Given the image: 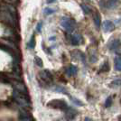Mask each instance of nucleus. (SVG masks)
<instances>
[{
	"label": "nucleus",
	"instance_id": "obj_1",
	"mask_svg": "<svg viewBox=\"0 0 121 121\" xmlns=\"http://www.w3.org/2000/svg\"><path fill=\"white\" fill-rule=\"evenodd\" d=\"M47 106L54 109H60V110H65L68 108V105L64 100L62 99H53L48 102Z\"/></svg>",
	"mask_w": 121,
	"mask_h": 121
},
{
	"label": "nucleus",
	"instance_id": "obj_2",
	"mask_svg": "<svg viewBox=\"0 0 121 121\" xmlns=\"http://www.w3.org/2000/svg\"><path fill=\"white\" fill-rule=\"evenodd\" d=\"M61 25L67 32H72L75 27V22L69 17H63L61 19Z\"/></svg>",
	"mask_w": 121,
	"mask_h": 121
},
{
	"label": "nucleus",
	"instance_id": "obj_3",
	"mask_svg": "<svg viewBox=\"0 0 121 121\" xmlns=\"http://www.w3.org/2000/svg\"><path fill=\"white\" fill-rule=\"evenodd\" d=\"M119 4V0H101L99 2V5L102 7L106 8H115Z\"/></svg>",
	"mask_w": 121,
	"mask_h": 121
},
{
	"label": "nucleus",
	"instance_id": "obj_4",
	"mask_svg": "<svg viewBox=\"0 0 121 121\" xmlns=\"http://www.w3.org/2000/svg\"><path fill=\"white\" fill-rule=\"evenodd\" d=\"M103 29L105 32H112V31L115 29V25L114 24L111 22V21H105L104 23H103Z\"/></svg>",
	"mask_w": 121,
	"mask_h": 121
},
{
	"label": "nucleus",
	"instance_id": "obj_5",
	"mask_svg": "<svg viewBox=\"0 0 121 121\" xmlns=\"http://www.w3.org/2000/svg\"><path fill=\"white\" fill-rule=\"evenodd\" d=\"M93 21H94V24H95L97 28H99L101 25V17L100 15H99V13L98 11H96L93 14Z\"/></svg>",
	"mask_w": 121,
	"mask_h": 121
},
{
	"label": "nucleus",
	"instance_id": "obj_6",
	"mask_svg": "<svg viewBox=\"0 0 121 121\" xmlns=\"http://www.w3.org/2000/svg\"><path fill=\"white\" fill-rule=\"evenodd\" d=\"M82 42H83V39H82L81 35H74L71 36V44L78 45Z\"/></svg>",
	"mask_w": 121,
	"mask_h": 121
},
{
	"label": "nucleus",
	"instance_id": "obj_7",
	"mask_svg": "<svg viewBox=\"0 0 121 121\" xmlns=\"http://www.w3.org/2000/svg\"><path fill=\"white\" fill-rule=\"evenodd\" d=\"M77 72H78V69H77V67L74 65H71L70 67H68L67 69H66V74L68 76H74L77 74Z\"/></svg>",
	"mask_w": 121,
	"mask_h": 121
},
{
	"label": "nucleus",
	"instance_id": "obj_8",
	"mask_svg": "<svg viewBox=\"0 0 121 121\" xmlns=\"http://www.w3.org/2000/svg\"><path fill=\"white\" fill-rule=\"evenodd\" d=\"M120 41L118 40V39H115V40L111 41L110 43H109L108 48L110 50H117V49H118V47L120 46Z\"/></svg>",
	"mask_w": 121,
	"mask_h": 121
},
{
	"label": "nucleus",
	"instance_id": "obj_9",
	"mask_svg": "<svg viewBox=\"0 0 121 121\" xmlns=\"http://www.w3.org/2000/svg\"><path fill=\"white\" fill-rule=\"evenodd\" d=\"M40 75L42 76L43 81V80H44L45 81H52V74H51L48 71H41Z\"/></svg>",
	"mask_w": 121,
	"mask_h": 121
},
{
	"label": "nucleus",
	"instance_id": "obj_10",
	"mask_svg": "<svg viewBox=\"0 0 121 121\" xmlns=\"http://www.w3.org/2000/svg\"><path fill=\"white\" fill-rule=\"evenodd\" d=\"M114 62H115V68L117 71H121V57H116Z\"/></svg>",
	"mask_w": 121,
	"mask_h": 121
},
{
	"label": "nucleus",
	"instance_id": "obj_11",
	"mask_svg": "<svg viewBox=\"0 0 121 121\" xmlns=\"http://www.w3.org/2000/svg\"><path fill=\"white\" fill-rule=\"evenodd\" d=\"M109 86H110L111 88H117V87H120L121 86V80H119V79L114 80V81L110 83V85Z\"/></svg>",
	"mask_w": 121,
	"mask_h": 121
},
{
	"label": "nucleus",
	"instance_id": "obj_12",
	"mask_svg": "<svg viewBox=\"0 0 121 121\" xmlns=\"http://www.w3.org/2000/svg\"><path fill=\"white\" fill-rule=\"evenodd\" d=\"M109 71V63L108 61H106V62L103 63V65H102V67H101L100 69V71H102V72H107V71Z\"/></svg>",
	"mask_w": 121,
	"mask_h": 121
},
{
	"label": "nucleus",
	"instance_id": "obj_13",
	"mask_svg": "<svg viewBox=\"0 0 121 121\" xmlns=\"http://www.w3.org/2000/svg\"><path fill=\"white\" fill-rule=\"evenodd\" d=\"M81 6L82 11H83V13H84L85 15H89V14L91 13V9H90V7H89L88 5H84V4H81Z\"/></svg>",
	"mask_w": 121,
	"mask_h": 121
},
{
	"label": "nucleus",
	"instance_id": "obj_14",
	"mask_svg": "<svg viewBox=\"0 0 121 121\" xmlns=\"http://www.w3.org/2000/svg\"><path fill=\"white\" fill-rule=\"evenodd\" d=\"M68 116L70 117V118H74V117L76 116L77 112L74 109H71V108H68V112H67Z\"/></svg>",
	"mask_w": 121,
	"mask_h": 121
},
{
	"label": "nucleus",
	"instance_id": "obj_15",
	"mask_svg": "<svg viewBox=\"0 0 121 121\" xmlns=\"http://www.w3.org/2000/svg\"><path fill=\"white\" fill-rule=\"evenodd\" d=\"M71 101L75 104V105H77V106H83V103L81 102L80 99H76V98H71Z\"/></svg>",
	"mask_w": 121,
	"mask_h": 121
},
{
	"label": "nucleus",
	"instance_id": "obj_16",
	"mask_svg": "<svg viewBox=\"0 0 121 121\" xmlns=\"http://www.w3.org/2000/svg\"><path fill=\"white\" fill-rule=\"evenodd\" d=\"M55 9H52V8H51V7H47L45 8L43 12H44V14L45 15H51V14H53V13H55Z\"/></svg>",
	"mask_w": 121,
	"mask_h": 121
},
{
	"label": "nucleus",
	"instance_id": "obj_17",
	"mask_svg": "<svg viewBox=\"0 0 121 121\" xmlns=\"http://www.w3.org/2000/svg\"><path fill=\"white\" fill-rule=\"evenodd\" d=\"M35 36H33V37L31 38L30 42H29L28 46H29L30 49H34V48H35Z\"/></svg>",
	"mask_w": 121,
	"mask_h": 121
},
{
	"label": "nucleus",
	"instance_id": "obj_18",
	"mask_svg": "<svg viewBox=\"0 0 121 121\" xmlns=\"http://www.w3.org/2000/svg\"><path fill=\"white\" fill-rule=\"evenodd\" d=\"M112 105V98L111 97H108L106 99V102H105V107L106 108H108Z\"/></svg>",
	"mask_w": 121,
	"mask_h": 121
},
{
	"label": "nucleus",
	"instance_id": "obj_19",
	"mask_svg": "<svg viewBox=\"0 0 121 121\" xmlns=\"http://www.w3.org/2000/svg\"><path fill=\"white\" fill-rule=\"evenodd\" d=\"M55 91H58V92H61V93H64V94H68V92L66 91V90H64V89H62V87H57L55 90H54Z\"/></svg>",
	"mask_w": 121,
	"mask_h": 121
},
{
	"label": "nucleus",
	"instance_id": "obj_20",
	"mask_svg": "<svg viewBox=\"0 0 121 121\" xmlns=\"http://www.w3.org/2000/svg\"><path fill=\"white\" fill-rule=\"evenodd\" d=\"M35 63H36V65H38V66H43V61H42V60H41L39 57H35Z\"/></svg>",
	"mask_w": 121,
	"mask_h": 121
},
{
	"label": "nucleus",
	"instance_id": "obj_21",
	"mask_svg": "<svg viewBox=\"0 0 121 121\" xmlns=\"http://www.w3.org/2000/svg\"><path fill=\"white\" fill-rule=\"evenodd\" d=\"M41 26H42V23H39V24L37 25V31H38V32L41 31Z\"/></svg>",
	"mask_w": 121,
	"mask_h": 121
},
{
	"label": "nucleus",
	"instance_id": "obj_22",
	"mask_svg": "<svg viewBox=\"0 0 121 121\" xmlns=\"http://www.w3.org/2000/svg\"><path fill=\"white\" fill-rule=\"evenodd\" d=\"M54 1H55V0H47V3H48V4H51V3H53Z\"/></svg>",
	"mask_w": 121,
	"mask_h": 121
},
{
	"label": "nucleus",
	"instance_id": "obj_23",
	"mask_svg": "<svg viewBox=\"0 0 121 121\" xmlns=\"http://www.w3.org/2000/svg\"><path fill=\"white\" fill-rule=\"evenodd\" d=\"M84 121H93V120H92L91 118H90V117H86L85 120H84Z\"/></svg>",
	"mask_w": 121,
	"mask_h": 121
},
{
	"label": "nucleus",
	"instance_id": "obj_24",
	"mask_svg": "<svg viewBox=\"0 0 121 121\" xmlns=\"http://www.w3.org/2000/svg\"><path fill=\"white\" fill-rule=\"evenodd\" d=\"M118 121H121V116L118 117Z\"/></svg>",
	"mask_w": 121,
	"mask_h": 121
}]
</instances>
